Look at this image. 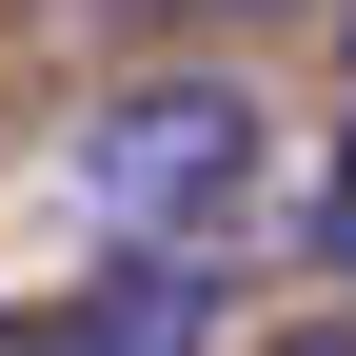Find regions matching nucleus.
<instances>
[{
  "label": "nucleus",
  "mask_w": 356,
  "mask_h": 356,
  "mask_svg": "<svg viewBox=\"0 0 356 356\" xmlns=\"http://www.w3.org/2000/svg\"><path fill=\"white\" fill-rule=\"evenodd\" d=\"M79 218L99 238H139V257H198L218 218H238V178H257V99L238 79H139V99H99L79 119Z\"/></svg>",
  "instance_id": "nucleus-1"
},
{
  "label": "nucleus",
  "mask_w": 356,
  "mask_h": 356,
  "mask_svg": "<svg viewBox=\"0 0 356 356\" xmlns=\"http://www.w3.org/2000/svg\"><path fill=\"white\" fill-rule=\"evenodd\" d=\"M198 337H218L198 257H119V277H79V297H40V317H0V356H198Z\"/></svg>",
  "instance_id": "nucleus-2"
},
{
  "label": "nucleus",
  "mask_w": 356,
  "mask_h": 356,
  "mask_svg": "<svg viewBox=\"0 0 356 356\" xmlns=\"http://www.w3.org/2000/svg\"><path fill=\"white\" fill-rule=\"evenodd\" d=\"M297 238H317L337 277H356V119H337V159H317V198H297Z\"/></svg>",
  "instance_id": "nucleus-3"
},
{
  "label": "nucleus",
  "mask_w": 356,
  "mask_h": 356,
  "mask_svg": "<svg viewBox=\"0 0 356 356\" xmlns=\"http://www.w3.org/2000/svg\"><path fill=\"white\" fill-rule=\"evenodd\" d=\"M257 356H356V317H297V337H257Z\"/></svg>",
  "instance_id": "nucleus-4"
}]
</instances>
